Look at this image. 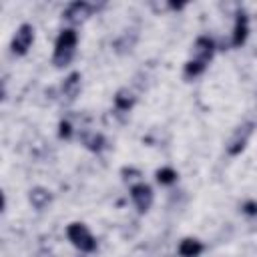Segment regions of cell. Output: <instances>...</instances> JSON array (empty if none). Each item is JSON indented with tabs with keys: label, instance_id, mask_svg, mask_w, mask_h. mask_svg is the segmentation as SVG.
<instances>
[{
	"label": "cell",
	"instance_id": "cell-1",
	"mask_svg": "<svg viewBox=\"0 0 257 257\" xmlns=\"http://www.w3.org/2000/svg\"><path fill=\"white\" fill-rule=\"evenodd\" d=\"M76 42H78V34L74 28H64L56 42H54V52H52V64L62 68L66 64H70V60L74 58L76 52Z\"/></svg>",
	"mask_w": 257,
	"mask_h": 257
},
{
	"label": "cell",
	"instance_id": "cell-2",
	"mask_svg": "<svg viewBox=\"0 0 257 257\" xmlns=\"http://www.w3.org/2000/svg\"><path fill=\"white\" fill-rule=\"evenodd\" d=\"M66 235H68V241L82 253H92L96 249V239L84 223H70L66 227Z\"/></svg>",
	"mask_w": 257,
	"mask_h": 257
},
{
	"label": "cell",
	"instance_id": "cell-3",
	"mask_svg": "<svg viewBox=\"0 0 257 257\" xmlns=\"http://www.w3.org/2000/svg\"><path fill=\"white\" fill-rule=\"evenodd\" d=\"M34 42V28L32 24H20L12 36V42H10V48L16 56H24L28 52V48L32 46Z\"/></svg>",
	"mask_w": 257,
	"mask_h": 257
},
{
	"label": "cell",
	"instance_id": "cell-4",
	"mask_svg": "<svg viewBox=\"0 0 257 257\" xmlns=\"http://www.w3.org/2000/svg\"><path fill=\"white\" fill-rule=\"evenodd\" d=\"M253 128H255V122H245V124H241V126H237L235 131H233V135H231V139H229V143H227V153L231 155V157H235V155H239L245 147H247V143H249V139H251V135H253Z\"/></svg>",
	"mask_w": 257,
	"mask_h": 257
},
{
	"label": "cell",
	"instance_id": "cell-5",
	"mask_svg": "<svg viewBox=\"0 0 257 257\" xmlns=\"http://www.w3.org/2000/svg\"><path fill=\"white\" fill-rule=\"evenodd\" d=\"M131 199H133L135 207L139 209V213H147L153 205L155 195H153V189L147 183H137V185L131 187Z\"/></svg>",
	"mask_w": 257,
	"mask_h": 257
},
{
	"label": "cell",
	"instance_id": "cell-6",
	"mask_svg": "<svg viewBox=\"0 0 257 257\" xmlns=\"http://www.w3.org/2000/svg\"><path fill=\"white\" fill-rule=\"evenodd\" d=\"M92 10L94 8L88 2H72V4L66 6V10L62 12V16H64V20H68L72 24H78V22H84L92 14Z\"/></svg>",
	"mask_w": 257,
	"mask_h": 257
},
{
	"label": "cell",
	"instance_id": "cell-7",
	"mask_svg": "<svg viewBox=\"0 0 257 257\" xmlns=\"http://www.w3.org/2000/svg\"><path fill=\"white\" fill-rule=\"evenodd\" d=\"M247 36H249V18H247L245 12H237L235 26H233V32H231V46L233 48L243 46Z\"/></svg>",
	"mask_w": 257,
	"mask_h": 257
},
{
	"label": "cell",
	"instance_id": "cell-8",
	"mask_svg": "<svg viewBox=\"0 0 257 257\" xmlns=\"http://www.w3.org/2000/svg\"><path fill=\"white\" fill-rule=\"evenodd\" d=\"M193 54H195V56H193L195 60L209 64V60H211L213 54H215V42H213L209 36H199V38L195 40V44H193Z\"/></svg>",
	"mask_w": 257,
	"mask_h": 257
},
{
	"label": "cell",
	"instance_id": "cell-9",
	"mask_svg": "<svg viewBox=\"0 0 257 257\" xmlns=\"http://www.w3.org/2000/svg\"><path fill=\"white\" fill-rule=\"evenodd\" d=\"M28 201H30V205H32L36 211H42L44 207L50 205L52 193H50L48 189H44V187H34V189H30V193H28Z\"/></svg>",
	"mask_w": 257,
	"mask_h": 257
},
{
	"label": "cell",
	"instance_id": "cell-10",
	"mask_svg": "<svg viewBox=\"0 0 257 257\" xmlns=\"http://www.w3.org/2000/svg\"><path fill=\"white\" fill-rule=\"evenodd\" d=\"M80 92V72H70L62 82V96L74 100Z\"/></svg>",
	"mask_w": 257,
	"mask_h": 257
},
{
	"label": "cell",
	"instance_id": "cell-11",
	"mask_svg": "<svg viewBox=\"0 0 257 257\" xmlns=\"http://www.w3.org/2000/svg\"><path fill=\"white\" fill-rule=\"evenodd\" d=\"M203 243L199 239H193V237H185L181 243H179V255L181 257H199L203 253Z\"/></svg>",
	"mask_w": 257,
	"mask_h": 257
},
{
	"label": "cell",
	"instance_id": "cell-12",
	"mask_svg": "<svg viewBox=\"0 0 257 257\" xmlns=\"http://www.w3.org/2000/svg\"><path fill=\"white\" fill-rule=\"evenodd\" d=\"M133 104H135V96H133L126 88H120V90L114 94V106H116V110L126 112V110L133 108Z\"/></svg>",
	"mask_w": 257,
	"mask_h": 257
},
{
	"label": "cell",
	"instance_id": "cell-13",
	"mask_svg": "<svg viewBox=\"0 0 257 257\" xmlns=\"http://www.w3.org/2000/svg\"><path fill=\"white\" fill-rule=\"evenodd\" d=\"M82 143H84V147H86L88 151H92V153H100V151L104 149V137H102L100 133L84 135V137H82Z\"/></svg>",
	"mask_w": 257,
	"mask_h": 257
},
{
	"label": "cell",
	"instance_id": "cell-14",
	"mask_svg": "<svg viewBox=\"0 0 257 257\" xmlns=\"http://www.w3.org/2000/svg\"><path fill=\"white\" fill-rule=\"evenodd\" d=\"M155 177H157V183L159 185H173L177 181V171L171 169V167H163V169H159L155 173Z\"/></svg>",
	"mask_w": 257,
	"mask_h": 257
},
{
	"label": "cell",
	"instance_id": "cell-15",
	"mask_svg": "<svg viewBox=\"0 0 257 257\" xmlns=\"http://www.w3.org/2000/svg\"><path fill=\"white\" fill-rule=\"evenodd\" d=\"M205 68H207L205 62H199V60H195V58H193V60H187V64H185V78H195V76L203 74Z\"/></svg>",
	"mask_w": 257,
	"mask_h": 257
},
{
	"label": "cell",
	"instance_id": "cell-16",
	"mask_svg": "<svg viewBox=\"0 0 257 257\" xmlns=\"http://www.w3.org/2000/svg\"><path fill=\"white\" fill-rule=\"evenodd\" d=\"M58 137L60 139H70L72 137V124L68 120H60L58 122Z\"/></svg>",
	"mask_w": 257,
	"mask_h": 257
},
{
	"label": "cell",
	"instance_id": "cell-17",
	"mask_svg": "<svg viewBox=\"0 0 257 257\" xmlns=\"http://www.w3.org/2000/svg\"><path fill=\"white\" fill-rule=\"evenodd\" d=\"M139 177H141V173L137 169H133V167L131 169H126V167L122 169V179L124 181H133V179H139Z\"/></svg>",
	"mask_w": 257,
	"mask_h": 257
},
{
	"label": "cell",
	"instance_id": "cell-18",
	"mask_svg": "<svg viewBox=\"0 0 257 257\" xmlns=\"http://www.w3.org/2000/svg\"><path fill=\"white\" fill-rule=\"evenodd\" d=\"M243 213L245 215H257V203L255 201H247V203H243Z\"/></svg>",
	"mask_w": 257,
	"mask_h": 257
}]
</instances>
